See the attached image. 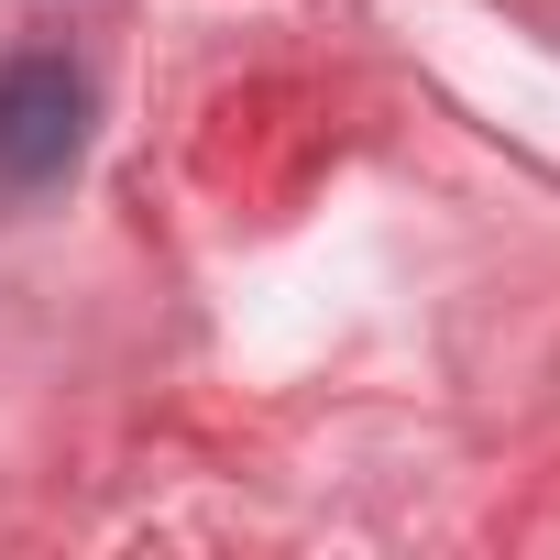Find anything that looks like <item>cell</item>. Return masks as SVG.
<instances>
[{"label": "cell", "mask_w": 560, "mask_h": 560, "mask_svg": "<svg viewBox=\"0 0 560 560\" xmlns=\"http://www.w3.org/2000/svg\"><path fill=\"white\" fill-rule=\"evenodd\" d=\"M89 143V78L67 56H23L0 67V187H56Z\"/></svg>", "instance_id": "6da1fadb"}]
</instances>
